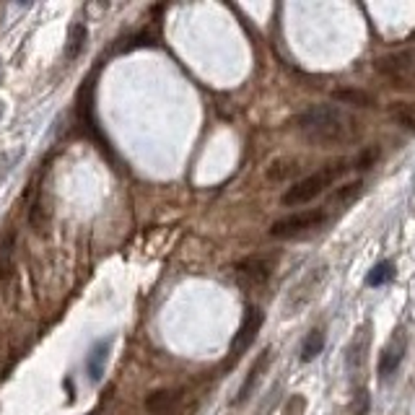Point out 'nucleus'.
Listing matches in <instances>:
<instances>
[{
  "instance_id": "f257e3e1",
  "label": "nucleus",
  "mask_w": 415,
  "mask_h": 415,
  "mask_svg": "<svg viewBox=\"0 0 415 415\" xmlns=\"http://www.w3.org/2000/svg\"><path fill=\"white\" fill-rule=\"evenodd\" d=\"M294 125L309 143L317 145L350 143L358 133L356 119L335 104H314L309 110L298 112Z\"/></svg>"
},
{
  "instance_id": "f03ea898",
  "label": "nucleus",
  "mask_w": 415,
  "mask_h": 415,
  "mask_svg": "<svg viewBox=\"0 0 415 415\" xmlns=\"http://www.w3.org/2000/svg\"><path fill=\"white\" fill-rule=\"evenodd\" d=\"M350 169V164L348 162H330L324 164V166H320V169L314 171V174H309V177H304L301 182H296L294 187H289L286 192H283V197H280V203L283 205H304V203H312L314 197H320L327 190V187L335 182V179H340L345 171Z\"/></svg>"
},
{
  "instance_id": "7ed1b4c3",
  "label": "nucleus",
  "mask_w": 415,
  "mask_h": 415,
  "mask_svg": "<svg viewBox=\"0 0 415 415\" xmlns=\"http://www.w3.org/2000/svg\"><path fill=\"white\" fill-rule=\"evenodd\" d=\"M324 220H327V213L320 211V208H309V211L301 213H291L286 218H278L270 226V237L275 239H296L304 237L309 231L320 229Z\"/></svg>"
},
{
  "instance_id": "20e7f679",
  "label": "nucleus",
  "mask_w": 415,
  "mask_h": 415,
  "mask_svg": "<svg viewBox=\"0 0 415 415\" xmlns=\"http://www.w3.org/2000/svg\"><path fill=\"white\" fill-rule=\"evenodd\" d=\"M263 322H265V314L260 312L257 306H249L244 312L242 327H239V332L234 335V340H231V356L234 358L242 356L246 348L252 345L254 340H257V332L263 330Z\"/></svg>"
},
{
  "instance_id": "39448f33",
  "label": "nucleus",
  "mask_w": 415,
  "mask_h": 415,
  "mask_svg": "<svg viewBox=\"0 0 415 415\" xmlns=\"http://www.w3.org/2000/svg\"><path fill=\"white\" fill-rule=\"evenodd\" d=\"M374 68L379 70L381 76L395 78V81H410V78H415V55L413 52H395V55L376 60Z\"/></svg>"
},
{
  "instance_id": "423d86ee",
  "label": "nucleus",
  "mask_w": 415,
  "mask_h": 415,
  "mask_svg": "<svg viewBox=\"0 0 415 415\" xmlns=\"http://www.w3.org/2000/svg\"><path fill=\"white\" fill-rule=\"evenodd\" d=\"M234 270L239 272V278L249 280V283H265L272 275V257H263V254L244 257L234 265Z\"/></svg>"
},
{
  "instance_id": "0eeeda50",
  "label": "nucleus",
  "mask_w": 415,
  "mask_h": 415,
  "mask_svg": "<svg viewBox=\"0 0 415 415\" xmlns=\"http://www.w3.org/2000/svg\"><path fill=\"white\" fill-rule=\"evenodd\" d=\"M405 353H407V340L402 332H397V335L392 338L390 345L384 348V353H381V358H379V379H387V376H392V374L397 371Z\"/></svg>"
},
{
  "instance_id": "6e6552de",
  "label": "nucleus",
  "mask_w": 415,
  "mask_h": 415,
  "mask_svg": "<svg viewBox=\"0 0 415 415\" xmlns=\"http://www.w3.org/2000/svg\"><path fill=\"white\" fill-rule=\"evenodd\" d=\"M179 402L177 390H153L145 395V410L151 415H166L169 410H174Z\"/></svg>"
},
{
  "instance_id": "1a4fd4ad",
  "label": "nucleus",
  "mask_w": 415,
  "mask_h": 415,
  "mask_svg": "<svg viewBox=\"0 0 415 415\" xmlns=\"http://www.w3.org/2000/svg\"><path fill=\"white\" fill-rule=\"evenodd\" d=\"M369 327H361L356 335V340L350 343V348H348V369H350V374H353V379H356L358 374H361V369H364L366 364V348H369Z\"/></svg>"
},
{
  "instance_id": "9d476101",
  "label": "nucleus",
  "mask_w": 415,
  "mask_h": 415,
  "mask_svg": "<svg viewBox=\"0 0 415 415\" xmlns=\"http://www.w3.org/2000/svg\"><path fill=\"white\" fill-rule=\"evenodd\" d=\"M268 364H270V348H268V350H263V356H257V361L249 366V371H246V379H244V384L239 387V395H237V400H234V405H242V402H246V397L252 395L254 384H257L260 374L265 371V366H268Z\"/></svg>"
},
{
  "instance_id": "9b49d317",
  "label": "nucleus",
  "mask_w": 415,
  "mask_h": 415,
  "mask_svg": "<svg viewBox=\"0 0 415 415\" xmlns=\"http://www.w3.org/2000/svg\"><path fill=\"white\" fill-rule=\"evenodd\" d=\"M395 275H397L395 263H392V260H381V263H376L371 270H369V275H366V286H369V289L387 286L390 280H395Z\"/></svg>"
},
{
  "instance_id": "f8f14e48",
  "label": "nucleus",
  "mask_w": 415,
  "mask_h": 415,
  "mask_svg": "<svg viewBox=\"0 0 415 415\" xmlns=\"http://www.w3.org/2000/svg\"><path fill=\"white\" fill-rule=\"evenodd\" d=\"M107 356H110V340H102V343H96L91 353H88V374H91V381H99L104 374V364H107Z\"/></svg>"
},
{
  "instance_id": "ddd939ff",
  "label": "nucleus",
  "mask_w": 415,
  "mask_h": 415,
  "mask_svg": "<svg viewBox=\"0 0 415 415\" xmlns=\"http://www.w3.org/2000/svg\"><path fill=\"white\" fill-rule=\"evenodd\" d=\"M86 42H88V29H86L81 21H76V24L68 29V44H65L68 60H76L78 55H81V50L86 47Z\"/></svg>"
},
{
  "instance_id": "4468645a",
  "label": "nucleus",
  "mask_w": 415,
  "mask_h": 415,
  "mask_svg": "<svg viewBox=\"0 0 415 415\" xmlns=\"http://www.w3.org/2000/svg\"><path fill=\"white\" fill-rule=\"evenodd\" d=\"M322 348H324V332L320 330V327H314L304 338V343H301V361H304V364L314 361V358L322 353Z\"/></svg>"
},
{
  "instance_id": "2eb2a0df",
  "label": "nucleus",
  "mask_w": 415,
  "mask_h": 415,
  "mask_svg": "<svg viewBox=\"0 0 415 415\" xmlns=\"http://www.w3.org/2000/svg\"><path fill=\"white\" fill-rule=\"evenodd\" d=\"M390 114L400 127H405V130L415 133V104H405V102L392 104Z\"/></svg>"
},
{
  "instance_id": "dca6fc26",
  "label": "nucleus",
  "mask_w": 415,
  "mask_h": 415,
  "mask_svg": "<svg viewBox=\"0 0 415 415\" xmlns=\"http://www.w3.org/2000/svg\"><path fill=\"white\" fill-rule=\"evenodd\" d=\"M29 223H32V229H34L37 234H44L47 226H50V213H47V208H44V203L39 197H37L34 203H32V208H29Z\"/></svg>"
},
{
  "instance_id": "f3484780",
  "label": "nucleus",
  "mask_w": 415,
  "mask_h": 415,
  "mask_svg": "<svg viewBox=\"0 0 415 415\" xmlns=\"http://www.w3.org/2000/svg\"><path fill=\"white\" fill-rule=\"evenodd\" d=\"M335 99L345 104H356V107H371L374 104V99L369 93L356 91V88H338V91H335Z\"/></svg>"
},
{
  "instance_id": "a211bd4d",
  "label": "nucleus",
  "mask_w": 415,
  "mask_h": 415,
  "mask_svg": "<svg viewBox=\"0 0 415 415\" xmlns=\"http://www.w3.org/2000/svg\"><path fill=\"white\" fill-rule=\"evenodd\" d=\"M369 410H371V395H369L366 387H356V392H353V402H350V413L369 415Z\"/></svg>"
},
{
  "instance_id": "6ab92c4d",
  "label": "nucleus",
  "mask_w": 415,
  "mask_h": 415,
  "mask_svg": "<svg viewBox=\"0 0 415 415\" xmlns=\"http://www.w3.org/2000/svg\"><path fill=\"white\" fill-rule=\"evenodd\" d=\"M361 182H353V185H348V187H343V190H338V192H335V197H332V200H335V203H353V200H356L358 195H361Z\"/></svg>"
},
{
  "instance_id": "aec40b11",
  "label": "nucleus",
  "mask_w": 415,
  "mask_h": 415,
  "mask_svg": "<svg viewBox=\"0 0 415 415\" xmlns=\"http://www.w3.org/2000/svg\"><path fill=\"white\" fill-rule=\"evenodd\" d=\"M376 159H379V148H366V151L358 153V159H356L353 166H356V169H369Z\"/></svg>"
},
{
  "instance_id": "412c9836",
  "label": "nucleus",
  "mask_w": 415,
  "mask_h": 415,
  "mask_svg": "<svg viewBox=\"0 0 415 415\" xmlns=\"http://www.w3.org/2000/svg\"><path fill=\"white\" fill-rule=\"evenodd\" d=\"M291 171H296V166H291V162H275L270 169H268V177L270 179H286Z\"/></svg>"
},
{
  "instance_id": "4be33fe9",
  "label": "nucleus",
  "mask_w": 415,
  "mask_h": 415,
  "mask_svg": "<svg viewBox=\"0 0 415 415\" xmlns=\"http://www.w3.org/2000/svg\"><path fill=\"white\" fill-rule=\"evenodd\" d=\"M0 117H3V107H0Z\"/></svg>"
}]
</instances>
